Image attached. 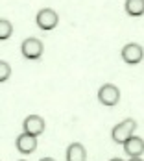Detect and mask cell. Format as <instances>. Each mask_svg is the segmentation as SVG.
I'll return each instance as SVG.
<instances>
[{"label":"cell","mask_w":144,"mask_h":161,"mask_svg":"<svg viewBox=\"0 0 144 161\" xmlns=\"http://www.w3.org/2000/svg\"><path fill=\"white\" fill-rule=\"evenodd\" d=\"M137 130V122L133 120V119H126V120H122L120 124H116L111 131V137L115 143H118V145H124L126 141H128L129 137H133V131Z\"/></svg>","instance_id":"cell-1"},{"label":"cell","mask_w":144,"mask_h":161,"mask_svg":"<svg viewBox=\"0 0 144 161\" xmlns=\"http://www.w3.org/2000/svg\"><path fill=\"white\" fill-rule=\"evenodd\" d=\"M124 150H126V154L131 156V158H141L144 154V139L137 137V135L129 137L128 141L124 143Z\"/></svg>","instance_id":"cell-8"},{"label":"cell","mask_w":144,"mask_h":161,"mask_svg":"<svg viewBox=\"0 0 144 161\" xmlns=\"http://www.w3.org/2000/svg\"><path fill=\"white\" fill-rule=\"evenodd\" d=\"M0 70H2V74H0V81H6L8 80V76H9V72H11L9 65L6 63V61H2V63H0Z\"/></svg>","instance_id":"cell-12"},{"label":"cell","mask_w":144,"mask_h":161,"mask_svg":"<svg viewBox=\"0 0 144 161\" xmlns=\"http://www.w3.org/2000/svg\"><path fill=\"white\" fill-rule=\"evenodd\" d=\"M17 150L20 154H32L33 150L37 148V137L30 135V133H20L17 137Z\"/></svg>","instance_id":"cell-7"},{"label":"cell","mask_w":144,"mask_h":161,"mask_svg":"<svg viewBox=\"0 0 144 161\" xmlns=\"http://www.w3.org/2000/svg\"><path fill=\"white\" fill-rule=\"evenodd\" d=\"M111 161H122V159H118V158H115V159H111Z\"/></svg>","instance_id":"cell-15"},{"label":"cell","mask_w":144,"mask_h":161,"mask_svg":"<svg viewBox=\"0 0 144 161\" xmlns=\"http://www.w3.org/2000/svg\"><path fill=\"white\" fill-rule=\"evenodd\" d=\"M129 161H142V159H141V158H131Z\"/></svg>","instance_id":"cell-13"},{"label":"cell","mask_w":144,"mask_h":161,"mask_svg":"<svg viewBox=\"0 0 144 161\" xmlns=\"http://www.w3.org/2000/svg\"><path fill=\"white\" fill-rule=\"evenodd\" d=\"M144 58V48L139 43H128L124 48H122V59L128 65H137L141 63Z\"/></svg>","instance_id":"cell-5"},{"label":"cell","mask_w":144,"mask_h":161,"mask_svg":"<svg viewBox=\"0 0 144 161\" xmlns=\"http://www.w3.org/2000/svg\"><path fill=\"white\" fill-rule=\"evenodd\" d=\"M41 161H54V159H52V158H43Z\"/></svg>","instance_id":"cell-14"},{"label":"cell","mask_w":144,"mask_h":161,"mask_svg":"<svg viewBox=\"0 0 144 161\" xmlns=\"http://www.w3.org/2000/svg\"><path fill=\"white\" fill-rule=\"evenodd\" d=\"M11 32H13V26H11V22H9V20H6V19H2V20H0V39H2V41L9 39Z\"/></svg>","instance_id":"cell-11"},{"label":"cell","mask_w":144,"mask_h":161,"mask_svg":"<svg viewBox=\"0 0 144 161\" xmlns=\"http://www.w3.org/2000/svg\"><path fill=\"white\" fill-rule=\"evenodd\" d=\"M43 41L41 39H35V37H28L22 41V47H20V52L26 59H39L43 56Z\"/></svg>","instance_id":"cell-2"},{"label":"cell","mask_w":144,"mask_h":161,"mask_svg":"<svg viewBox=\"0 0 144 161\" xmlns=\"http://www.w3.org/2000/svg\"><path fill=\"white\" fill-rule=\"evenodd\" d=\"M98 100L104 104V106H116L118 100H120V91L116 85L113 83H104L100 89H98Z\"/></svg>","instance_id":"cell-4"},{"label":"cell","mask_w":144,"mask_h":161,"mask_svg":"<svg viewBox=\"0 0 144 161\" xmlns=\"http://www.w3.org/2000/svg\"><path fill=\"white\" fill-rule=\"evenodd\" d=\"M87 159V152L85 146L81 143H72L67 150V161H85Z\"/></svg>","instance_id":"cell-9"},{"label":"cell","mask_w":144,"mask_h":161,"mask_svg":"<svg viewBox=\"0 0 144 161\" xmlns=\"http://www.w3.org/2000/svg\"><path fill=\"white\" fill-rule=\"evenodd\" d=\"M24 133H30V135H41L43 131H45V120H43V117H39V115H30V117H26L24 119Z\"/></svg>","instance_id":"cell-6"},{"label":"cell","mask_w":144,"mask_h":161,"mask_svg":"<svg viewBox=\"0 0 144 161\" xmlns=\"http://www.w3.org/2000/svg\"><path fill=\"white\" fill-rule=\"evenodd\" d=\"M126 13L129 17L144 15V0H126Z\"/></svg>","instance_id":"cell-10"},{"label":"cell","mask_w":144,"mask_h":161,"mask_svg":"<svg viewBox=\"0 0 144 161\" xmlns=\"http://www.w3.org/2000/svg\"><path fill=\"white\" fill-rule=\"evenodd\" d=\"M57 20H59V17L57 13L54 11V9H50V8H45V9H39V13L35 17V22H37V26L41 28V30H54L56 26H57Z\"/></svg>","instance_id":"cell-3"}]
</instances>
